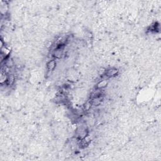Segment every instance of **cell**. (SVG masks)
Instances as JSON below:
<instances>
[{
	"label": "cell",
	"mask_w": 161,
	"mask_h": 161,
	"mask_svg": "<svg viewBox=\"0 0 161 161\" xmlns=\"http://www.w3.org/2000/svg\"><path fill=\"white\" fill-rule=\"evenodd\" d=\"M64 45L58 44L53 50V55L56 59H60L64 54Z\"/></svg>",
	"instance_id": "6da1fadb"
},
{
	"label": "cell",
	"mask_w": 161,
	"mask_h": 161,
	"mask_svg": "<svg viewBox=\"0 0 161 161\" xmlns=\"http://www.w3.org/2000/svg\"><path fill=\"white\" fill-rule=\"evenodd\" d=\"M118 74V70L116 68H109L105 70L104 76H105L106 78H111L116 76Z\"/></svg>",
	"instance_id": "7a4b0ae2"
},
{
	"label": "cell",
	"mask_w": 161,
	"mask_h": 161,
	"mask_svg": "<svg viewBox=\"0 0 161 161\" xmlns=\"http://www.w3.org/2000/svg\"><path fill=\"white\" fill-rule=\"evenodd\" d=\"M56 67L55 60L52 59L49 60L47 64V71L48 73H51Z\"/></svg>",
	"instance_id": "3957f363"
},
{
	"label": "cell",
	"mask_w": 161,
	"mask_h": 161,
	"mask_svg": "<svg viewBox=\"0 0 161 161\" xmlns=\"http://www.w3.org/2000/svg\"><path fill=\"white\" fill-rule=\"evenodd\" d=\"M108 80L107 79H103L99 81L96 85V89H103L104 88H106V86L108 85Z\"/></svg>",
	"instance_id": "277c9868"
}]
</instances>
